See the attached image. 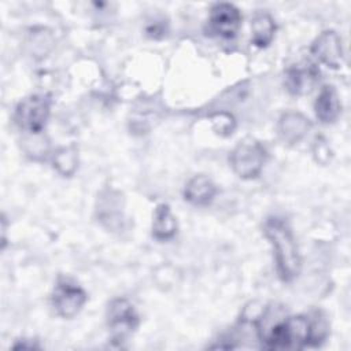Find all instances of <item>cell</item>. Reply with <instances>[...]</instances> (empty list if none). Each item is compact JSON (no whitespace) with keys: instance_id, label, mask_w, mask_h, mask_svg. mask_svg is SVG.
Segmentation results:
<instances>
[{"instance_id":"2","label":"cell","mask_w":351,"mask_h":351,"mask_svg":"<svg viewBox=\"0 0 351 351\" xmlns=\"http://www.w3.org/2000/svg\"><path fill=\"white\" fill-rule=\"evenodd\" d=\"M267 159V152L265 147L254 140L244 138L241 140L230 152L229 162L233 171L244 180L256 178Z\"/></svg>"},{"instance_id":"6","label":"cell","mask_w":351,"mask_h":351,"mask_svg":"<svg viewBox=\"0 0 351 351\" xmlns=\"http://www.w3.org/2000/svg\"><path fill=\"white\" fill-rule=\"evenodd\" d=\"M241 25L240 10L230 3H217L210 10L208 32L221 38H233Z\"/></svg>"},{"instance_id":"7","label":"cell","mask_w":351,"mask_h":351,"mask_svg":"<svg viewBox=\"0 0 351 351\" xmlns=\"http://www.w3.org/2000/svg\"><path fill=\"white\" fill-rule=\"evenodd\" d=\"M311 53L325 66L339 69L343 63L341 38L335 30L322 32L311 44Z\"/></svg>"},{"instance_id":"1","label":"cell","mask_w":351,"mask_h":351,"mask_svg":"<svg viewBox=\"0 0 351 351\" xmlns=\"http://www.w3.org/2000/svg\"><path fill=\"white\" fill-rule=\"evenodd\" d=\"M263 233L273 247L280 278L285 282L295 280L300 273L302 259L288 221L278 215L267 217L263 223Z\"/></svg>"},{"instance_id":"8","label":"cell","mask_w":351,"mask_h":351,"mask_svg":"<svg viewBox=\"0 0 351 351\" xmlns=\"http://www.w3.org/2000/svg\"><path fill=\"white\" fill-rule=\"evenodd\" d=\"M319 80V70L311 62L289 66L285 70L284 85L291 95L308 93Z\"/></svg>"},{"instance_id":"15","label":"cell","mask_w":351,"mask_h":351,"mask_svg":"<svg viewBox=\"0 0 351 351\" xmlns=\"http://www.w3.org/2000/svg\"><path fill=\"white\" fill-rule=\"evenodd\" d=\"M77 163L78 158L74 147L62 148L53 156V167L63 176H71L77 170Z\"/></svg>"},{"instance_id":"19","label":"cell","mask_w":351,"mask_h":351,"mask_svg":"<svg viewBox=\"0 0 351 351\" xmlns=\"http://www.w3.org/2000/svg\"><path fill=\"white\" fill-rule=\"evenodd\" d=\"M7 218L3 215V219H1V233H3V239H1V243H3V248L5 247V232H7Z\"/></svg>"},{"instance_id":"14","label":"cell","mask_w":351,"mask_h":351,"mask_svg":"<svg viewBox=\"0 0 351 351\" xmlns=\"http://www.w3.org/2000/svg\"><path fill=\"white\" fill-rule=\"evenodd\" d=\"M252 43L259 48H266L274 38L276 23L271 15L266 11L255 12L251 22Z\"/></svg>"},{"instance_id":"12","label":"cell","mask_w":351,"mask_h":351,"mask_svg":"<svg viewBox=\"0 0 351 351\" xmlns=\"http://www.w3.org/2000/svg\"><path fill=\"white\" fill-rule=\"evenodd\" d=\"M314 110L317 118L322 123H332L337 119L341 111V104L335 86L325 85L321 88L314 103Z\"/></svg>"},{"instance_id":"4","label":"cell","mask_w":351,"mask_h":351,"mask_svg":"<svg viewBox=\"0 0 351 351\" xmlns=\"http://www.w3.org/2000/svg\"><path fill=\"white\" fill-rule=\"evenodd\" d=\"M106 318L110 337L118 344L123 343L137 329L140 322L134 306L125 298H117L108 303Z\"/></svg>"},{"instance_id":"10","label":"cell","mask_w":351,"mask_h":351,"mask_svg":"<svg viewBox=\"0 0 351 351\" xmlns=\"http://www.w3.org/2000/svg\"><path fill=\"white\" fill-rule=\"evenodd\" d=\"M308 118L298 111H287L280 117L278 134L287 144L299 143L310 130Z\"/></svg>"},{"instance_id":"9","label":"cell","mask_w":351,"mask_h":351,"mask_svg":"<svg viewBox=\"0 0 351 351\" xmlns=\"http://www.w3.org/2000/svg\"><path fill=\"white\" fill-rule=\"evenodd\" d=\"M97 218L99 221L111 230H118L122 226V206L121 195L114 191H106L97 200Z\"/></svg>"},{"instance_id":"16","label":"cell","mask_w":351,"mask_h":351,"mask_svg":"<svg viewBox=\"0 0 351 351\" xmlns=\"http://www.w3.org/2000/svg\"><path fill=\"white\" fill-rule=\"evenodd\" d=\"M310 319V344L308 347H317L321 343L325 341L328 332H329V325L326 318L319 313H314L313 317H308Z\"/></svg>"},{"instance_id":"17","label":"cell","mask_w":351,"mask_h":351,"mask_svg":"<svg viewBox=\"0 0 351 351\" xmlns=\"http://www.w3.org/2000/svg\"><path fill=\"white\" fill-rule=\"evenodd\" d=\"M210 119L213 121L214 129L219 133H225V134L232 133L234 128V119L228 112H215L210 117Z\"/></svg>"},{"instance_id":"11","label":"cell","mask_w":351,"mask_h":351,"mask_svg":"<svg viewBox=\"0 0 351 351\" xmlns=\"http://www.w3.org/2000/svg\"><path fill=\"white\" fill-rule=\"evenodd\" d=\"M217 193L215 184L204 174L193 176L184 188V199L193 206H207Z\"/></svg>"},{"instance_id":"5","label":"cell","mask_w":351,"mask_h":351,"mask_svg":"<svg viewBox=\"0 0 351 351\" xmlns=\"http://www.w3.org/2000/svg\"><path fill=\"white\" fill-rule=\"evenodd\" d=\"M86 299V292L67 277H60L52 292V306L62 318H74L84 307Z\"/></svg>"},{"instance_id":"3","label":"cell","mask_w":351,"mask_h":351,"mask_svg":"<svg viewBox=\"0 0 351 351\" xmlns=\"http://www.w3.org/2000/svg\"><path fill=\"white\" fill-rule=\"evenodd\" d=\"M49 114L51 97L48 95H30L18 103L15 122L22 130L38 134L44 130Z\"/></svg>"},{"instance_id":"20","label":"cell","mask_w":351,"mask_h":351,"mask_svg":"<svg viewBox=\"0 0 351 351\" xmlns=\"http://www.w3.org/2000/svg\"><path fill=\"white\" fill-rule=\"evenodd\" d=\"M27 340H23L22 343H19V344H15L14 346V348H38V346L37 344H34V343H26Z\"/></svg>"},{"instance_id":"18","label":"cell","mask_w":351,"mask_h":351,"mask_svg":"<svg viewBox=\"0 0 351 351\" xmlns=\"http://www.w3.org/2000/svg\"><path fill=\"white\" fill-rule=\"evenodd\" d=\"M166 32L165 29V23L163 21H155L154 25H148L147 26V34L152 38H159L163 36V33Z\"/></svg>"},{"instance_id":"13","label":"cell","mask_w":351,"mask_h":351,"mask_svg":"<svg viewBox=\"0 0 351 351\" xmlns=\"http://www.w3.org/2000/svg\"><path fill=\"white\" fill-rule=\"evenodd\" d=\"M177 233V219L165 203L156 206L152 219V236L159 241H167Z\"/></svg>"}]
</instances>
